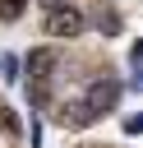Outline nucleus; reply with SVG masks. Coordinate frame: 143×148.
Wrapping results in <instances>:
<instances>
[{"label": "nucleus", "mask_w": 143, "mask_h": 148, "mask_svg": "<svg viewBox=\"0 0 143 148\" xmlns=\"http://www.w3.org/2000/svg\"><path fill=\"white\" fill-rule=\"evenodd\" d=\"M115 102H120V79H92L88 83V92H83V102H78V111H83V120H97V116H106V111H115Z\"/></svg>", "instance_id": "1"}, {"label": "nucleus", "mask_w": 143, "mask_h": 148, "mask_svg": "<svg viewBox=\"0 0 143 148\" xmlns=\"http://www.w3.org/2000/svg\"><path fill=\"white\" fill-rule=\"evenodd\" d=\"M0 69H5V83H18V60H14V56H5Z\"/></svg>", "instance_id": "4"}, {"label": "nucleus", "mask_w": 143, "mask_h": 148, "mask_svg": "<svg viewBox=\"0 0 143 148\" xmlns=\"http://www.w3.org/2000/svg\"><path fill=\"white\" fill-rule=\"evenodd\" d=\"M18 14H23V0H0V18L5 23H14Z\"/></svg>", "instance_id": "3"}, {"label": "nucleus", "mask_w": 143, "mask_h": 148, "mask_svg": "<svg viewBox=\"0 0 143 148\" xmlns=\"http://www.w3.org/2000/svg\"><path fill=\"white\" fill-rule=\"evenodd\" d=\"M42 9L46 14H60V9H69V0H42Z\"/></svg>", "instance_id": "5"}, {"label": "nucleus", "mask_w": 143, "mask_h": 148, "mask_svg": "<svg viewBox=\"0 0 143 148\" xmlns=\"http://www.w3.org/2000/svg\"><path fill=\"white\" fill-rule=\"evenodd\" d=\"M46 32H51V37H78V32H83V14H78V9H60V14L46 18Z\"/></svg>", "instance_id": "2"}]
</instances>
